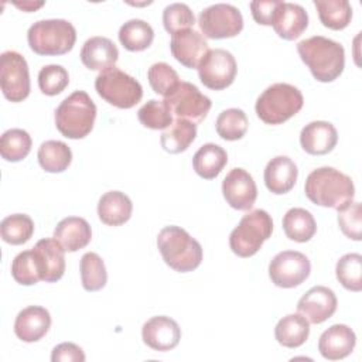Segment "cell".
<instances>
[{
    "label": "cell",
    "instance_id": "obj_36",
    "mask_svg": "<svg viewBox=\"0 0 362 362\" xmlns=\"http://www.w3.org/2000/svg\"><path fill=\"white\" fill-rule=\"evenodd\" d=\"M249 127L246 113L238 107H229L219 113L215 122L216 133L221 139L228 141L240 140Z\"/></svg>",
    "mask_w": 362,
    "mask_h": 362
},
{
    "label": "cell",
    "instance_id": "obj_32",
    "mask_svg": "<svg viewBox=\"0 0 362 362\" xmlns=\"http://www.w3.org/2000/svg\"><path fill=\"white\" fill-rule=\"evenodd\" d=\"M117 35L120 44L132 52H140L147 49L154 40L153 27L140 18H132L126 21L120 27Z\"/></svg>",
    "mask_w": 362,
    "mask_h": 362
},
{
    "label": "cell",
    "instance_id": "obj_12",
    "mask_svg": "<svg viewBox=\"0 0 362 362\" xmlns=\"http://www.w3.org/2000/svg\"><path fill=\"white\" fill-rule=\"evenodd\" d=\"M198 76L204 86L212 90H222L235 81L238 65L235 57L223 49H209L198 65Z\"/></svg>",
    "mask_w": 362,
    "mask_h": 362
},
{
    "label": "cell",
    "instance_id": "obj_4",
    "mask_svg": "<svg viewBox=\"0 0 362 362\" xmlns=\"http://www.w3.org/2000/svg\"><path fill=\"white\" fill-rule=\"evenodd\" d=\"M58 132L72 140L86 137L95 124L96 105L85 90H75L55 109Z\"/></svg>",
    "mask_w": 362,
    "mask_h": 362
},
{
    "label": "cell",
    "instance_id": "obj_19",
    "mask_svg": "<svg viewBox=\"0 0 362 362\" xmlns=\"http://www.w3.org/2000/svg\"><path fill=\"white\" fill-rule=\"evenodd\" d=\"M356 345V335L345 324H334L318 339V351L328 361H339L349 356Z\"/></svg>",
    "mask_w": 362,
    "mask_h": 362
},
{
    "label": "cell",
    "instance_id": "obj_8",
    "mask_svg": "<svg viewBox=\"0 0 362 362\" xmlns=\"http://www.w3.org/2000/svg\"><path fill=\"white\" fill-rule=\"evenodd\" d=\"M95 89L103 100L119 109H132L143 98L140 82L116 66L96 76Z\"/></svg>",
    "mask_w": 362,
    "mask_h": 362
},
{
    "label": "cell",
    "instance_id": "obj_11",
    "mask_svg": "<svg viewBox=\"0 0 362 362\" xmlns=\"http://www.w3.org/2000/svg\"><path fill=\"white\" fill-rule=\"evenodd\" d=\"M171 113L177 119H185L192 123L202 122L211 110L212 102L194 83L181 81L177 88L164 98Z\"/></svg>",
    "mask_w": 362,
    "mask_h": 362
},
{
    "label": "cell",
    "instance_id": "obj_34",
    "mask_svg": "<svg viewBox=\"0 0 362 362\" xmlns=\"http://www.w3.org/2000/svg\"><path fill=\"white\" fill-rule=\"evenodd\" d=\"M79 272L82 287L86 291H99L107 283V272L105 262L95 252H88L81 257Z\"/></svg>",
    "mask_w": 362,
    "mask_h": 362
},
{
    "label": "cell",
    "instance_id": "obj_1",
    "mask_svg": "<svg viewBox=\"0 0 362 362\" xmlns=\"http://www.w3.org/2000/svg\"><path fill=\"white\" fill-rule=\"evenodd\" d=\"M304 192L313 204L339 211L354 201L355 187L351 177L339 170L320 167L307 175Z\"/></svg>",
    "mask_w": 362,
    "mask_h": 362
},
{
    "label": "cell",
    "instance_id": "obj_9",
    "mask_svg": "<svg viewBox=\"0 0 362 362\" xmlns=\"http://www.w3.org/2000/svg\"><path fill=\"white\" fill-rule=\"evenodd\" d=\"M0 88L4 98L13 103L23 102L31 90L28 64L17 51H4L0 55Z\"/></svg>",
    "mask_w": 362,
    "mask_h": 362
},
{
    "label": "cell",
    "instance_id": "obj_40",
    "mask_svg": "<svg viewBox=\"0 0 362 362\" xmlns=\"http://www.w3.org/2000/svg\"><path fill=\"white\" fill-rule=\"evenodd\" d=\"M147 79L151 89L161 96L170 95L181 82L177 71L167 62H156L147 71Z\"/></svg>",
    "mask_w": 362,
    "mask_h": 362
},
{
    "label": "cell",
    "instance_id": "obj_18",
    "mask_svg": "<svg viewBox=\"0 0 362 362\" xmlns=\"http://www.w3.org/2000/svg\"><path fill=\"white\" fill-rule=\"evenodd\" d=\"M40 270L41 281L55 283L65 273V250L54 238H44L31 249Z\"/></svg>",
    "mask_w": 362,
    "mask_h": 362
},
{
    "label": "cell",
    "instance_id": "obj_20",
    "mask_svg": "<svg viewBox=\"0 0 362 362\" xmlns=\"http://www.w3.org/2000/svg\"><path fill=\"white\" fill-rule=\"evenodd\" d=\"M338 143V132L332 123L314 120L305 124L300 133L303 150L311 156H324L334 150Z\"/></svg>",
    "mask_w": 362,
    "mask_h": 362
},
{
    "label": "cell",
    "instance_id": "obj_28",
    "mask_svg": "<svg viewBox=\"0 0 362 362\" xmlns=\"http://www.w3.org/2000/svg\"><path fill=\"white\" fill-rule=\"evenodd\" d=\"M310 335V322L301 314H287L274 328L276 341L286 348H298L301 346Z\"/></svg>",
    "mask_w": 362,
    "mask_h": 362
},
{
    "label": "cell",
    "instance_id": "obj_43",
    "mask_svg": "<svg viewBox=\"0 0 362 362\" xmlns=\"http://www.w3.org/2000/svg\"><path fill=\"white\" fill-rule=\"evenodd\" d=\"M195 24V16L192 10L184 3H173L163 11V25L171 35L188 30Z\"/></svg>",
    "mask_w": 362,
    "mask_h": 362
},
{
    "label": "cell",
    "instance_id": "obj_22",
    "mask_svg": "<svg viewBox=\"0 0 362 362\" xmlns=\"http://www.w3.org/2000/svg\"><path fill=\"white\" fill-rule=\"evenodd\" d=\"M272 25L280 38L293 41L307 30L308 14L300 4L280 1Z\"/></svg>",
    "mask_w": 362,
    "mask_h": 362
},
{
    "label": "cell",
    "instance_id": "obj_30",
    "mask_svg": "<svg viewBox=\"0 0 362 362\" xmlns=\"http://www.w3.org/2000/svg\"><path fill=\"white\" fill-rule=\"evenodd\" d=\"M283 230L290 240L305 243L317 232V223L310 211L291 208L283 216Z\"/></svg>",
    "mask_w": 362,
    "mask_h": 362
},
{
    "label": "cell",
    "instance_id": "obj_35",
    "mask_svg": "<svg viewBox=\"0 0 362 362\" xmlns=\"http://www.w3.org/2000/svg\"><path fill=\"white\" fill-rule=\"evenodd\" d=\"M33 140L28 132L23 129H8L0 137L1 158L10 163L24 160L31 151Z\"/></svg>",
    "mask_w": 362,
    "mask_h": 362
},
{
    "label": "cell",
    "instance_id": "obj_37",
    "mask_svg": "<svg viewBox=\"0 0 362 362\" xmlns=\"http://www.w3.org/2000/svg\"><path fill=\"white\" fill-rule=\"evenodd\" d=\"M34 233V222L25 214H13L6 216L0 223L1 239L8 245H23Z\"/></svg>",
    "mask_w": 362,
    "mask_h": 362
},
{
    "label": "cell",
    "instance_id": "obj_23",
    "mask_svg": "<svg viewBox=\"0 0 362 362\" xmlns=\"http://www.w3.org/2000/svg\"><path fill=\"white\" fill-rule=\"evenodd\" d=\"M119 49L116 44L106 37H90L81 49V61L90 71L103 72L116 65Z\"/></svg>",
    "mask_w": 362,
    "mask_h": 362
},
{
    "label": "cell",
    "instance_id": "obj_46",
    "mask_svg": "<svg viewBox=\"0 0 362 362\" xmlns=\"http://www.w3.org/2000/svg\"><path fill=\"white\" fill-rule=\"evenodd\" d=\"M85 359L82 348L74 342H61L51 352L52 362H83Z\"/></svg>",
    "mask_w": 362,
    "mask_h": 362
},
{
    "label": "cell",
    "instance_id": "obj_21",
    "mask_svg": "<svg viewBox=\"0 0 362 362\" xmlns=\"http://www.w3.org/2000/svg\"><path fill=\"white\" fill-rule=\"evenodd\" d=\"M51 327V314L41 305H28L23 308L14 321V334L23 342H37L48 332Z\"/></svg>",
    "mask_w": 362,
    "mask_h": 362
},
{
    "label": "cell",
    "instance_id": "obj_38",
    "mask_svg": "<svg viewBox=\"0 0 362 362\" xmlns=\"http://www.w3.org/2000/svg\"><path fill=\"white\" fill-rule=\"evenodd\" d=\"M337 280L349 291L362 290V256L359 253H346L337 262Z\"/></svg>",
    "mask_w": 362,
    "mask_h": 362
},
{
    "label": "cell",
    "instance_id": "obj_3",
    "mask_svg": "<svg viewBox=\"0 0 362 362\" xmlns=\"http://www.w3.org/2000/svg\"><path fill=\"white\" fill-rule=\"evenodd\" d=\"M157 247L164 263L178 272L188 273L195 270L202 262V246L185 229L171 225L157 235Z\"/></svg>",
    "mask_w": 362,
    "mask_h": 362
},
{
    "label": "cell",
    "instance_id": "obj_44",
    "mask_svg": "<svg viewBox=\"0 0 362 362\" xmlns=\"http://www.w3.org/2000/svg\"><path fill=\"white\" fill-rule=\"evenodd\" d=\"M338 225L342 233L359 242L362 239V214H361V204L351 202L345 208L338 211Z\"/></svg>",
    "mask_w": 362,
    "mask_h": 362
},
{
    "label": "cell",
    "instance_id": "obj_6",
    "mask_svg": "<svg viewBox=\"0 0 362 362\" xmlns=\"http://www.w3.org/2000/svg\"><path fill=\"white\" fill-rule=\"evenodd\" d=\"M27 41L31 51L38 55H64L74 48L76 30L64 18L38 20L28 28Z\"/></svg>",
    "mask_w": 362,
    "mask_h": 362
},
{
    "label": "cell",
    "instance_id": "obj_7",
    "mask_svg": "<svg viewBox=\"0 0 362 362\" xmlns=\"http://www.w3.org/2000/svg\"><path fill=\"white\" fill-rule=\"evenodd\" d=\"M273 219L264 209H253L243 215L229 235L230 250L239 257L256 255L272 236Z\"/></svg>",
    "mask_w": 362,
    "mask_h": 362
},
{
    "label": "cell",
    "instance_id": "obj_5",
    "mask_svg": "<svg viewBox=\"0 0 362 362\" xmlns=\"http://www.w3.org/2000/svg\"><path fill=\"white\" fill-rule=\"evenodd\" d=\"M304 105L303 93L298 88L277 82L266 88L256 100L257 117L266 124H281L296 116Z\"/></svg>",
    "mask_w": 362,
    "mask_h": 362
},
{
    "label": "cell",
    "instance_id": "obj_42",
    "mask_svg": "<svg viewBox=\"0 0 362 362\" xmlns=\"http://www.w3.org/2000/svg\"><path fill=\"white\" fill-rule=\"evenodd\" d=\"M11 276L21 286H33L41 281L40 270L31 249L18 253L13 259Z\"/></svg>",
    "mask_w": 362,
    "mask_h": 362
},
{
    "label": "cell",
    "instance_id": "obj_2",
    "mask_svg": "<svg viewBox=\"0 0 362 362\" xmlns=\"http://www.w3.org/2000/svg\"><path fill=\"white\" fill-rule=\"evenodd\" d=\"M297 52L318 82H332L344 72L345 49L331 38L322 35L305 38L297 44Z\"/></svg>",
    "mask_w": 362,
    "mask_h": 362
},
{
    "label": "cell",
    "instance_id": "obj_45",
    "mask_svg": "<svg viewBox=\"0 0 362 362\" xmlns=\"http://www.w3.org/2000/svg\"><path fill=\"white\" fill-rule=\"evenodd\" d=\"M279 4H280L279 0H267V1L256 0V1H252L250 3V11H252L253 20L257 24H262V25H272Z\"/></svg>",
    "mask_w": 362,
    "mask_h": 362
},
{
    "label": "cell",
    "instance_id": "obj_33",
    "mask_svg": "<svg viewBox=\"0 0 362 362\" xmlns=\"http://www.w3.org/2000/svg\"><path fill=\"white\" fill-rule=\"evenodd\" d=\"M320 21L329 30H344L352 18V7L348 0H314Z\"/></svg>",
    "mask_w": 362,
    "mask_h": 362
},
{
    "label": "cell",
    "instance_id": "obj_39",
    "mask_svg": "<svg viewBox=\"0 0 362 362\" xmlns=\"http://www.w3.org/2000/svg\"><path fill=\"white\" fill-rule=\"evenodd\" d=\"M139 122L151 130H164L173 123V113L164 100L150 99L137 112Z\"/></svg>",
    "mask_w": 362,
    "mask_h": 362
},
{
    "label": "cell",
    "instance_id": "obj_14",
    "mask_svg": "<svg viewBox=\"0 0 362 362\" xmlns=\"http://www.w3.org/2000/svg\"><path fill=\"white\" fill-rule=\"evenodd\" d=\"M222 194L226 204L238 211H249L257 198L253 177L243 168H232L222 181Z\"/></svg>",
    "mask_w": 362,
    "mask_h": 362
},
{
    "label": "cell",
    "instance_id": "obj_29",
    "mask_svg": "<svg viewBox=\"0 0 362 362\" xmlns=\"http://www.w3.org/2000/svg\"><path fill=\"white\" fill-rule=\"evenodd\" d=\"M195 137H197L195 123L185 119H175L161 133L160 144L163 150H165L167 153L180 154V153H184L191 146Z\"/></svg>",
    "mask_w": 362,
    "mask_h": 362
},
{
    "label": "cell",
    "instance_id": "obj_24",
    "mask_svg": "<svg viewBox=\"0 0 362 362\" xmlns=\"http://www.w3.org/2000/svg\"><path fill=\"white\" fill-rule=\"evenodd\" d=\"M298 170L296 163L287 156H277L272 158L264 168L266 188L276 195L287 194L296 185Z\"/></svg>",
    "mask_w": 362,
    "mask_h": 362
},
{
    "label": "cell",
    "instance_id": "obj_25",
    "mask_svg": "<svg viewBox=\"0 0 362 362\" xmlns=\"http://www.w3.org/2000/svg\"><path fill=\"white\" fill-rule=\"evenodd\" d=\"M65 252H76L88 246L92 239V229L86 219L68 216L58 222L52 236Z\"/></svg>",
    "mask_w": 362,
    "mask_h": 362
},
{
    "label": "cell",
    "instance_id": "obj_13",
    "mask_svg": "<svg viewBox=\"0 0 362 362\" xmlns=\"http://www.w3.org/2000/svg\"><path fill=\"white\" fill-rule=\"evenodd\" d=\"M311 273L308 257L297 250H283L269 263L272 283L281 288H293L304 283Z\"/></svg>",
    "mask_w": 362,
    "mask_h": 362
},
{
    "label": "cell",
    "instance_id": "obj_27",
    "mask_svg": "<svg viewBox=\"0 0 362 362\" xmlns=\"http://www.w3.org/2000/svg\"><path fill=\"white\" fill-rule=\"evenodd\" d=\"M226 164V151L215 143H206L201 146L192 157L194 171L204 180L216 178Z\"/></svg>",
    "mask_w": 362,
    "mask_h": 362
},
{
    "label": "cell",
    "instance_id": "obj_10",
    "mask_svg": "<svg viewBox=\"0 0 362 362\" xmlns=\"http://www.w3.org/2000/svg\"><path fill=\"white\" fill-rule=\"evenodd\" d=\"M198 25L206 38H232L243 30V17L238 7L226 3H216L201 11Z\"/></svg>",
    "mask_w": 362,
    "mask_h": 362
},
{
    "label": "cell",
    "instance_id": "obj_16",
    "mask_svg": "<svg viewBox=\"0 0 362 362\" xmlns=\"http://www.w3.org/2000/svg\"><path fill=\"white\" fill-rule=\"evenodd\" d=\"M141 338L153 351L167 352L180 344L181 328L175 320L167 315H156L143 324Z\"/></svg>",
    "mask_w": 362,
    "mask_h": 362
},
{
    "label": "cell",
    "instance_id": "obj_31",
    "mask_svg": "<svg viewBox=\"0 0 362 362\" xmlns=\"http://www.w3.org/2000/svg\"><path fill=\"white\" fill-rule=\"evenodd\" d=\"M37 158L44 171L57 174L69 167L72 161V151L64 141L47 140L38 147Z\"/></svg>",
    "mask_w": 362,
    "mask_h": 362
},
{
    "label": "cell",
    "instance_id": "obj_41",
    "mask_svg": "<svg viewBox=\"0 0 362 362\" xmlns=\"http://www.w3.org/2000/svg\"><path fill=\"white\" fill-rule=\"evenodd\" d=\"M69 83L68 71L62 65L49 64L38 72V88L47 96L59 95Z\"/></svg>",
    "mask_w": 362,
    "mask_h": 362
},
{
    "label": "cell",
    "instance_id": "obj_47",
    "mask_svg": "<svg viewBox=\"0 0 362 362\" xmlns=\"http://www.w3.org/2000/svg\"><path fill=\"white\" fill-rule=\"evenodd\" d=\"M44 4V1H40V3H33V1H24V3H14V6H17L18 8H21L23 11L25 13H31L37 8H40L41 6Z\"/></svg>",
    "mask_w": 362,
    "mask_h": 362
},
{
    "label": "cell",
    "instance_id": "obj_15",
    "mask_svg": "<svg viewBox=\"0 0 362 362\" xmlns=\"http://www.w3.org/2000/svg\"><path fill=\"white\" fill-rule=\"evenodd\" d=\"M337 305V296L329 287L314 286L298 300L297 313L310 324H322L334 315Z\"/></svg>",
    "mask_w": 362,
    "mask_h": 362
},
{
    "label": "cell",
    "instance_id": "obj_26",
    "mask_svg": "<svg viewBox=\"0 0 362 362\" xmlns=\"http://www.w3.org/2000/svg\"><path fill=\"white\" fill-rule=\"evenodd\" d=\"M133 212L132 199L122 191L105 192L98 202V216L107 226L126 223Z\"/></svg>",
    "mask_w": 362,
    "mask_h": 362
},
{
    "label": "cell",
    "instance_id": "obj_17",
    "mask_svg": "<svg viewBox=\"0 0 362 362\" xmlns=\"http://www.w3.org/2000/svg\"><path fill=\"white\" fill-rule=\"evenodd\" d=\"M170 49L173 57L181 65L189 69L198 68L199 62L209 51L208 42L204 35L192 28L173 34L170 41Z\"/></svg>",
    "mask_w": 362,
    "mask_h": 362
}]
</instances>
